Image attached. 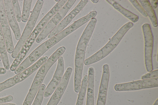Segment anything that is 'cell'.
<instances>
[{"instance_id":"obj_1","label":"cell","mask_w":158,"mask_h":105,"mask_svg":"<svg viewBox=\"0 0 158 105\" xmlns=\"http://www.w3.org/2000/svg\"><path fill=\"white\" fill-rule=\"evenodd\" d=\"M133 26V23L131 22L124 24L104 46L85 60L84 64L85 65H90L100 61L107 56L117 46L125 34Z\"/></svg>"},{"instance_id":"obj_2","label":"cell","mask_w":158,"mask_h":105,"mask_svg":"<svg viewBox=\"0 0 158 105\" xmlns=\"http://www.w3.org/2000/svg\"><path fill=\"white\" fill-rule=\"evenodd\" d=\"M60 56L55 51L40 67L32 84L23 105H31L50 68Z\"/></svg>"},{"instance_id":"obj_3","label":"cell","mask_w":158,"mask_h":105,"mask_svg":"<svg viewBox=\"0 0 158 105\" xmlns=\"http://www.w3.org/2000/svg\"><path fill=\"white\" fill-rule=\"evenodd\" d=\"M44 1L38 0L37 1L31 15L26 25L21 38L16 45L11 56L15 58L22 46L32 32L42 7Z\"/></svg>"},{"instance_id":"obj_4","label":"cell","mask_w":158,"mask_h":105,"mask_svg":"<svg viewBox=\"0 0 158 105\" xmlns=\"http://www.w3.org/2000/svg\"><path fill=\"white\" fill-rule=\"evenodd\" d=\"M76 1V0L67 1L60 10L49 21L36 39V43H40L48 36L63 19Z\"/></svg>"},{"instance_id":"obj_5","label":"cell","mask_w":158,"mask_h":105,"mask_svg":"<svg viewBox=\"0 0 158 105\" xmlns=\"http://www.w3.org/2000/svg\"><path fill=\"white\" fill-rule=\"evenodd\" d=\"M53 46L50 39L40 45L34 50L19 66L15 71L16 74H18L27 69L46 51Z\"/></svg>"},{"instance_id":"obj_6","label":"cell","mask_w":158,"mask_h":105,"mask_svg":"<svg viewBox=\"0 0 158 105\" xmlns=\"http://www.w3.org/2000/svg\"><path fill=\"white\" fill-rule=\"evenodd\" d=\"M144 40L145 64L148 72L153 70L152 56L153 50V39L150 25L145 23L142 26Z\"/></svg>"},{"instance_id":"obj_7","label":"cell","mask_w":158,"mask_h":105,"mask_svg":"<svg viewBox=\"0 0 158 105\" xmlns=\"http://www.w3.org/2000/svg\"><path fill=\"white\" fill-rule=\"evenodd\" d=\"M158 87V77L127 83L117 84L114 86V89L116 91H131Z\"/></svg>"},{"instance_id":"obj_8","label":"cell","mask_w":158,"mask_h":105,"mask_svg":"<svg viewBox=\"0 0 158 105\" xmlns=\"http://www.w3.org/2000/svg\"><path fill=\"white\" fill-rule=\"evenodd\" d=\"M97 14L96 11H92L86 16L79 19L58 34L49 39L54 45L80 27L94 17Z\"/></svg>"},{"instance_id":"obj_9","label":"cell","mask_w":158,"mask_h":105,"mask_svg":"<svg viewBox=\"0 0 158 105\" xmlns=\"http://www.w3.org/2000/svg\"><path fill=\"white\" fill-rule=\"evenodd\" d=\"M0 25L6 50L9 53H12L14 48L3 0H0Z\"/></svg>"},{"instance_id":"obj_10","label":"cell","mask_w":158,"mask_h":105,"mask_svg":"<svg viewBox=\"0 0 158 105\" xmlns=\"http://www.w3.org/2000/svg\"><path fill=\"white\" fill-rule=\"evenodd\" d=\"M88 2V0H81L76 6L63 18L56 27L48 35V38L50 39L63 30L83 9Z\"/></svg>"},{"instance_id":"obj_11","label":"cell","mask_w":158,"mask_h":105,"mask_svg":"<svg viewBox=\"0 0 158 105\" xmlns=\"http://www.w3.org/2000/svg\"><path fill=\"white\" fill-rule=\"evenodd\" d=\"M64 70V59L61 56L58 59L56 68L53 77L45 89L44 94L45 98L50 96L55 91L62 78Z\"/></svg>"},{"instance_id":"obj_12","label":"cell","mask_w":158,"mask_h":105,"mask_svg":"<svg viewBox=\"0 0 158 105\" xmlns=\"http://www.w3.org/2000/svg\"><path fill=\"white\" fill-rule=\"evenodd\" d=\"M72 70L71 67L67 68L60 82L47 105H57L58 103L68 85Z\"/></svg>"},{"instance_id":"obj_13","label":"cell","mask_w":158,"mask_h":105,"mask_svg":"<svg viewBox=\"0 0 158 105\" xmlns=\"http://www.w3.org/2000/svg\"><path fill=\"white\" fill-rule=\"evenodd\" d=\"M110 77L109 67L105 64L103 66L102 74L96 105H105Z\"/></svg>"},{"instance_id":"obj_14","label":"cell","mask_w":158,"mask_h":105,"mask_svg":"<svg viewBox=\"0 0 158 105\" xmlns=\"http://www.w3.org/2000/svg\"><path fill=\"white\" fill-rule=\"evenodd\" d=\"M6 13L9 25L12 29L16 40H19L21 37L19 28L11 0H4Z\"/></svg>"},{"instance_id":"obj_15","label":"cell","mask_w":158,"mask_h":105,"mask_svg":"<svg viewBox=\"0 0 158 105\" xmlns=\"http://www.w3.org/2000/svg\"><path fill=\"white\" fill-rule=\"evenodd\" d=\"M142 6L147 13L152 26L154 27L157 26V19L155 11L152 7L150 2L148 0H138Z\"/></svg>"},{"instance_id":"obj_16","label":"cell","mask_w":158,"mask_h":105,"mask_svg":"<svg viewBox=\"0 0 158 105\" xmlns=\"http://www.w3.org/2000/svg\"><path fill=\"white\" fill-rule=\"evenodd\" d=\"M27 78L23 72L16 75L4 82L0 83V92L4 89L11 87L21 82Z\"/></svg>"},{"instance_id":"obj_17","label":"cell","mask_w":158,"mask_h":105,"mask_svg":"<svg viewBox=\"0 0 158 105\" xmlns=\"http://www.w3.org/2000/svg\"><path fill=\"white\" fill-rule=\"evenodd\" d=\"M0 53L2 62L6 70H9L10 65L3 33L0 25Z\"/></svg>"},{"instance_id":"obj_18","label":"cell","mask_w":158,"mask_h":105,"mask_svg":"<svg viewBox=\"0 0 158 105\" xmlns=\"http://www.w3.org/2000/svg\"><path fill=\"white\" fill-rule=\"evenodd\" d=\"M114 2L110 4H111L114 9L134 23L138 21L139 19V17L138 16L125 9L116 2Z\"/></svg>"},{"instance_id":"obj_19","label":"cell","mask_w":158,"mask_h":105,"mask_svg":"<svg viewBox=\"0 0 158 105\" xmlns=\"http://www.w3.org/2000/svg\"><path fill=\"white\" fill-rule=\"evenodd\" d=\"M88 83V79L86 78H83L81 82L80 90L76 105H83L87 89Z\"/></svg>"},{"instance_id":"obj_20","label":"cell","mask_w":158,"mask_h":105,"mask_svg":"<svg viewBox=\"0 0 158 105\" xmlns=\"http://www.w3.org/2000/svg\"><path fill=\"white\" fill-rule=\"evenodd\" d=\"M32 2V0L23 1V9L21 15V20L23 22H27L29 19Z\"/></svg>"},{"instance_id":"obj_21","label":"cell","mask_w":158,"mask_h":105,"mask_svg":"<svg viewBox=\"0 0 158 105\" xmlns=\"http://www.w3.org/2000/svg\"><path fill=\"white\" fill-rule=\"evenodd\" d=\"M45 88L46 86L44 84L41 85L32 105H41Z\"/></svg>"},{"instance_id":"obj_22","label":"cell","mask_w":158,"mask_h":105,"mask_svg":"<svg viewBox=\"0 0 158 105\" xmlns=\"http://www.w3.org/2000/svg\"><path fill=\"white\" fill-rule=\"evenodd\" d=\"M11 2L13 11L17 21L19 22H20L21 20V14L18 1L12 0Z\"/></svg>"},{"instance_id":"obj_23","label":"cell","mask_w":158,"mask_h":105,"mask_svg":"<svg viewBox=\"0 0 158 105\" xmlns=\"http://www.w3.org/2000/svg\"><path fill=\"white\" fill-rule=\"evenodd\" d=\"M129 1L143 16L146 17L148 16L145 10L137 0H130Z\"/></svg>"},{"instance_id":"obj_24","label":"cell","mask_w":158,"mask_h":105,"mask_svg":"<svg viewBox=\"0 0 158 105\" xmlns=\"http://www.w3.org/2000/svg\"><path fill=\"white\" fill-rule=\"evenodd\" d=\"M158 77V70L157 69L143 75L141 77L142 79H146Z\"/></svg>"},{"instance_id":"obj_25","label":"cell","mask_w":158,"mask_h":105,"mask_svg":"<svg viewBox=\"0 0 158 105\" xmlns=\"http://www.w3.org/2000/svg\"><path fill=\"white\" fill-rule=\"evenodd\" d=\"M13 99V97L11 95L0 98V104L10 102Z\"/></svg>"},{"instance_id":"obj_26","label":"cell","mask_w":158,"mask_h":105,"mask_svg":"<svg viewBox=\"0 0 158 105\" xmlns=\"http://www.w3.org/2000/svg\"><path fill=\"white\" fill-rule=\"evenodd\" d=\"M151 5L153 9L156 8L158 4L157 0H151Z\"/></svg>"},{"instance_id":"obj_27","label":"cell","mask_w":158,"mask_h":105,"mask_svg":"<svg viewBox=\"0 0 158 105\" xmlns=\"http://www.w3.org/2000/svg\"><path fill=\"white\" fill-rule=\"evenodd\" d=\"M0 105H16V104L12 103H5L0 104Z\"/></svg>"},{"instance_id":"obj_28","label":"cell","mask_w":158,"mask_h":105,"mask_svg":"<svg viewBox=\"0 0 158 105\" xmlns=\"http://www.w3.org/2000/svg\"><path fill=\"white\" fill-rule=\"evenodd\" d=\"M153 105H158V99L157 98Z\"/></svg>"},{"instance_id":"obj_29","label":"cell","mask_w":158,"mask_h":105,"mask_svg":"<svg viewBox=\"0 0 158 105\" xmlns=\"http://www.w3.org/2000/svg\"><path fill=\"white\" fill-rule=\"evenodd\" d=\"M91 1L94 3H96L98 2V0H91Z\"/></svg>"},{"instance_id":"obj_30","label":"cell","mask_w":158,"mask_h":105,"mask_svg":"<svg viewBox=\"0 0 158 105\" xmlns=\"http://www.w3.org/2000/svg\"><path fill=\"white\" fill-rule=\"evenodd\" d=\"M2 60V58L1 56V55H0V61Z\"/></svg>"},{"instance_id":"obj_31","label":"cell","mask_w":158,"mask_h":105,"mask_svg":"<svg viewBox=\"0 0 158 105\" xmlns=\"http://www.w3.org/2000/svg\"><path fill=\"white\" fill-rule=\"evenodd\" d=\"M60 0H55V1L57 2H58Z\"/></svg>"}]
</instances>
